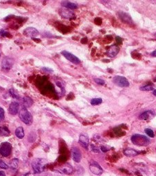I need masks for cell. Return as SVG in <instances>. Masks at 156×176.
I'll use <instances>...</instances> for the list:
<instances>
[{
  "mask_svg": "<svg viewBox=\"0 0 156 176\" xmlns=\"http://www.w3.org/2000/svg\"><path fill=\"white\" fill-rule=\"evenodd\" d=\"M19 118L25 124L30 125L32 123V116L31 114L27 110V108L22 107L19 112Z\"/></svg>",
  "mask_w": 156,
  "mask_h": 176,
  "instance_id": "3",
  "label": "cell"
},
{
  "mask_svg": "<svg viewBox=\"0 0 156 176\" xmlns=\"http://www.w3.org/2000/svg\"><path fill=\"white\" fill-rule=\"evenodd\" d=\"M131 142L133 144L137 145L140 146V147H146L149 145L150 140L145 136L140 134H135L132 136L131 137Z\"/></svg>",
  "mask_w": 156,
  "mask_h": 176,
  "instance_id": "1",
  "label": "cell"
},
{
  "mask_svg": "<svg viewBox=\"0 0 156 176\" xmlns=\"http://www.w3.org/2000/svg\"><path fill=\"white\" fill-rule=\"evenodd\" d=\"M46 165V162L44 159L37 158L33 160L32 162V168L35 173H40L44 171Z\"/></svg>",
  "mask_w": 156,
  "mask_h": 176,
  "instance_id": "2",
  "label": "cell"
},
{
  "mask_svg": "<svg viewBox=\"0 0 156 176\" xmlns=\"http://www.w3.org/2000/svg\"><path fill=\"white\" fill-rule=\"evenodd\" d=\"M59 14L62 17L66 19H72L74 17V12L71 11V10H69V9H61L60 11H59Z\"/></svg>",
  "mask_w": 156,
  "mask_h": 176,
  "instance_id": "15",
  "label": "cell"
},
{
  "mask_svg": "<svg viewBox=\"0 0 156 176\" xmlns=\"http://www.w3.org/2000/svg\"><path fill=\"white\" fill-rule=\"evenodd\" d=\"M0 118L3 119L4 118V111L1 107H0Z\"/></svg>",
  "mask_w": 156,
  "mask_h": 176,
  "instance_id": "31",
  "label": "cell"
},
{
  "mask_svg": "<svg viewBox=\"0 0 156 176\" xmlns=\"http://www.w3.org/2000/svg\"><path fill=\"white\" fill-rule=\"evenodd\" d=\"M155 113L153 110H148V111H146L141 114L140 116H139V118L142 120V121H148V120L153 118L155 116Z\"/></svg>",
  "mask_w": 156,
  "mask_h": 176,
  "instance_id": "11",
  "label": "cell"
},
{
  "mask_svg": "<svg viewBox=\"0 0 156 176\" xmlns=\"http://www.w3.org/2000/svg\"><path fill=\"white\" fill-rule=\"evenodd\" d=\"M61 6L64 8H66L69 10H74V9L77 8V5L76 3L70 2L68 1H61Z\"/></svg>",
  "mask_w": 156,
  "mask_h": 176,
  "instance_id": "18",
  "label": "cell"
},
{
  "mask_svg": "<svg viewBox=\"0 0 156 176\" xmlns=\"http://www.w3.org/2000/svg\"><path fill=\"white\" fill-rule=\"evenodd\" d=\"M59 171L61 172V173L70 175V174L72 173V172H73V168L69 164H65L59 168Z\"/></svg>",
  "mask_w": 156,
  "mask_h": 176,
  "instance_id": "14",
  "label": "cell"
},
{
  "mask_svg": "<svg viewBox=\"0 0 156 176\" xmlns=\"http://www.w3.org/2000/svg\"><path fill=\"white\" fill-rule=\"evenodd\" d=\"M154 88H155V87H154L153 85H146L141 87L140 88V89L144 91H153Z\"/></svg>",
  "mask_w": 156,
  "mask_h": 176,
  "instance_id": "23",
  "label": "cell"
},
{
  "mask_svg": "<svg viewBox=\"0 0 156 176\" xmlns=\"http://www.w3.org/2000/svg\"><path fill=\"white\" fill-rule=\"evenodd\" d=\"M123 153L127 157H133L138 155L140 152L133 149H125L123 151Z\"/></svg>",
  "mask_w": 156,
  "mask_h": 176,
  "instance_id": "19",
  "label": "cell"
},
{
  "mask_svg": "<svg viewBox=\"0 0 156 176\" xmlns=\"http://www.w3.org/2000/svg\"><path fill=\"white\" fill-rule=\"evenodd\" d=\"M18 162H19L18 159H13V160H12V162H10L11 167L13 168V169H15L18 166Z\"/></svg>",
  "mask_w": 156,
  "mask_h": 176,
  "instance_id": "26",
  "label": "cell"
},
{
  "mask_svg": "<svg viewBox=\"0 0 156 176\" xmlns=\"http://www.w3.org/2000/svg\"><path fill=\"white\" fill-rule=\"evenodd\" d=\"M113 81L116 85L120 87H128L130 85L129 82L124 76H116L113 78Z\"/></svg>",
  "mask_w": 156,
  "mask_h": 176,
  "instance_id": "4",
  "label": "cell"
},
{
  "mask_svg": "<svg viewBox=\"0 0 156 176\" xmlns=\"http://www.w3.org/2000/svg\"><path fill=\"white\" fill-rule=\"evenodd\" d=\"M33 103V101L32 100V98H30L29 96H24L23 98V104L24 107L28 108L31 107Z\"/></svg>",
  "mask_w": 156,
  "mask_h": 176,
  "instance_id": "20",
  "label": "cell"
},
{
  "mask_svg": "<svg viewBox=\"0 0 156 176\" xmlns=\"http://www.w3.org/2000/svg\"><path fill=\"white\" fill-rule=\"evenodd\" d=\"M61 55L65 58H66V59H68V61H70V62H72V63H74V64H79L80 63H81V61H80V59L78 58L77 57H76L75 55H74L73 54L70 53V52H68V51H62L61 52Z\"/></svg>",
  "mask_w": 156,
  "mask_h": 176,
  "instance_id": "6",
  "label": "cell"
},
{
  "mask_svg": "<svg viewBox=\"0 0 156 176\" xmlns=\"http://www.w3.org/2000/svg\"><path fill=\"white\" fill-rule=\"evenodd\" d=\"M103 102V100L101 98H93L91 100V104L92 105H98L101 104Z\"/></svg>",
  "mask_w": 156,
  "mask_h": 176,
  "instance_id": "24",
  "label": "cell"
},
{
  "mask_svg": "<svg viewBox=\"0 0 156 176\" xmlns=\"http://www.w3.org/2000/svg\"><path fill=\"white\" fill-rule=\"evenodd\" d=\"M24 35L28 37H30V38L34 39L35 37H36L39 35V33L37 30L36 28L32 27H28L27 28H26L23 31Z\"/></svg>",
  "mask_w": 156,
  "mask_h": 176,
  "instance_id": "10",
  "label": "cell"
},
{
  "mask_svg": "<svg viewBox=\"0 0 156 176\" xmlns=\"http://www.w3.org/2000/svg\"><path fill=\"white\" fill-rule=\"evenodd\" d=\"M94 81H95L96 83L98 84V85H103L105 83V80L101 79V78H95V79H94Z\"/></svg>",
  "mask_w": 156,
  "mask_h": 176,
  "instance_id": "29",
  "label": "cell"
},
{
  "mask_svg": "<svg viewBox=\"0 0 156 176\" xmlns=\"http://www.w3.org/2000/svg\"><path fill=\"white\" fill-rule=\"evenodd\" d=\"M0 176H6V174L4 172L0 171Z\"/></svg>",
  "mask_w": 156,
  "mask_h": 176,
  "instance_id": "34",
  "label": "cell"
},
{
  "mask_svg": "<svg viewBox=\"0 0 156 176\" xmlns=\"http://www.w3.org/2000/svg\"><path fill=\"white\" fill-rule=\"evenodd\" d=\"M153 94L154 95V96H156V89H154L153 91Z\"/></svg>",
  "mask_w": 156,
  "mask_h": 176,
  "instance_id": "36",
  "label": "cell"
},
{
  "mask_svg": "<svg viewBox=\"0 0 156 176\" xmlns=\"http://www.w3.org/2000/svg\"><path fill=\"white\" fill-rule=\"evenodd\" d=\"M80 145L82 146L83 147H84L85 149H87L89 145V138L87 137L85 135H81L79 137V140Z\"/></svg>",
  "mask_w": 156,
  "mask_h": 176,
  "instance_id": "17",
  "label": "cell"
},
{
  "mask_svg": "<svg viewBox=\"0 0 156 176\" xmlns=\"http://www.w3.org/2000/svg\"><path fill=\"white\" fill-rule=\"evenodd\" d=\"M119 52V47L116 45L111 46L107 51V55L109 57H115Z\"/></svg>",
  "mask_w": 156,
  "mask_h": 176,
  "instance_id": "13",
  "label": "cell"
},
{
  "mask_svg": "<svg viewBox=\"0 0 156 176\" xmlns=\"http://www.w3.org/2000/svg\"><path fill=\"white\" fill-rule=\"evenodd\" d=\"M43 70L45 71V72H53L52 70H51V69H50V68H46V67H43Z\"/></svg>",
  "mask_w": 156,
  "mask_h": 176,
  "instance_id": "32",
  "label": "cell"
},
{
  "mask_svg": "<svg viewBox=\"0 0 156 176\" xmlns=\"http://www.w3.org/2000/svg\"><path fill=\"white\" fill-rule=\"evenodd\" d=\"M11 151H12V145L10 143H3L0 146V154L3 155V157H8L10 155Z\"/></svg>",
  "mask_w": 156,
  "mask_h": 176,
  "instance_id": "5",
  "label": "cell"
},
{
  "mask_svg": "<svg viewBox=\"0 0 156 176\" xmlns=\"http://www.w3.org/2000/svg\"><path fill=\"white\" fill-rule=\"evenodd\" d=\"M19 109V104L17 102H12L9 106L8 112L12 115H16L18 113Z\"/></svg>",
  "mask_w": 156,
  "mask_h": 176,
  "instance_id": "16",
  "label": "cell"
},
{
  "mask_svg": "<svg viewBox=\"0 0 156 176\" xmlns=\"http://www.w3.org/2000/svg\"><path fill=\"white\" fill-rule=\"evenodd\" d=\"M10 132L6 127H0V136H8Z\"/></svg>",
  "mask_w": 156,
  "mask_h": 176,
  "instance_id": "22",
  "label": "cell"
},
{
  "mask_svg": "<svg viewBox=\"0 0 156 176\" xmlns=\"http://www.w3.org/2000/svg\"><path fill=\"white\" fill-rule=\"evenodd\" d=\"M15 135L17 136V137L20 138V139L23 138L24 137V131L23 127H17L15 130Z\"/></svg>",
  "mask_w": 156,
  "mask_h": 176,
  "instance_id": "21",
  "label": "cell"
},
{
  "mask_svg": "<svg viewBox=\"0 0 156 176\" xmlns=\"http://www.w3.org/2000/svg\"><path fill=\"white\" fill-rule=\"evenodd\" d=\"M0 57H1V54H0Z\"/></svg>",
  "mask_w": 156,
  "mask_h": 176,
  "instance_id": "37",
  "label": "cell"
},
{
  "mask_svg": "<svg viewBox=\"0 0 156 176\" xmlns=\"http://www.w3.org/2000/svg\"><path fill=\"white\" fill-rule=\"evenodd\" d=\"M72 158L74 162H80L81 160V151H79V149L78 148H72Z\"/></svg>",
  "mask_w": 156,
  "mask_h": 176,
  "instance_id": "12",
  "label": "cell"
},
{
  "mask_svg": "<svg viewBox=\"0 0 156 176\" xmlns=\"http://www.w3.org/2000/svg\"><path fill=\"white\" fill-rule=\"evenodd\" d=\"M13 64H14V61L12 58L6 57L2 60V62H1V67H2L3 70H9L12 68Z\"/></svg>",
  "mask_w": 156,
  "mask_h": 176,
  "instance_id": "9",
  "label": "cell"
},
{
  "mask_svg": "<svg viewBox=\"0 0 156 176\" xmlns=\"http://www.w3.org/2000/svg\"><path fill=\"white\" fill-rule=\"evenodd\" d=\"M25 176H39V173H29L26 174V175Z\"/></svg>",
  "mask_w": 156,
  "mask_h": 176,
  "instance_id": "33",
  "label": "cell"
},
{
  "mask_svg": "<svg viewBox=\"0 0 156 176\" xmlns=\"http://www.w3.org/2000/svg\"><path fill=\"white\" fill-rule=\"evenodd\" d=\"M9 92H10V95L13 97V98H17V99L19 98V94L17 92V91L14 90V89H10V90H9Z\"/></svg>",
  "mask_w": 156,
  "mask_h": 176,
  "instance_id": "25",
  "label": "cell"
},
{
  "mask_svg": "<svg viewBox=\"0 0 156 176\" xmlns=\"http://www.w3.org/2000/svg\"><path fill=\"white\" fill-rule=\"evenodd\" d=\"M90 170L93 174L96 175H101L103 172V170L101 166L94 161L91 162V164H90Z\"/></svg>",
  "mask_w": 156,
  "mask_h": 176,
  "instance_id": "7",
  "label": "cell"
},
{
  "mask_svg": "<svg viewBox=\"0 0 156 176\" xmlns=\"http://www.w3.org/2000/svg\"><path fill=\"white\" fill-rule=\"evenodd\" d=\"M0 168H3V169H7V168H8V166L4 162H3L2 160H0Z\"/></svg>",
  "mask_w": 156,
  "mask_h": 176,
  "instance_id": "30",
  "label": "cell"
},
{
  "mask_svg": "<svg viewBox=\"0 0 156 176\" xmlns=\"http://www.w3.org/2000/svg\"><path fill=\"white\" fill-rule=\"evenodd\" d=\"M118 17L120 18V19L121 20L122 22H124V23L129 24V25H131V24H133L131 17L127 12L120 11V12H118Z\"/></svg>",
  "mask_w": 156,
  "mask_h": 176,
  "instance_id": "8",
  "label": "cell"
},
{
  "mask_svg": "<svg viewBox=\"0 0 156 176\" xmlns=\"http://www.w3.org/2000/svg\"><path fill=\"white\" fill-rule=\"evenodd\" d=\"M144 132H145L146 134L151 138H153L154 136H155V135H154L153 131L151 130V129H145V130H144Z\"/></svg>",
  "mask_w": 156,
  "mask_h": 176,
  "instance_id": "27",
  "label": "cell"
},
{
  "mask_svg": "<svg viewBox=\"0 0 156 176\" xmlns=\"http://www.w3.org/2000/svg\"><path fill=\"white\" fill-rule=\"evenodd\" d=\"M152 56H153V57H156V50H155V51H153V52H152Z\"/></svg>",
  "mask_w": 156,
  "mask_h": 176,
  "instance_id": "35",
  "label": "cell"
},
{
  "mask_svg": "<svg viewBox=\"0 0 156 176\" xmlns=\"http://www.w3.org/2000/svg\"><path fill=\"white\" fill-rule=\"evenodd\" d=\"M0 35L2 37H11V35L8 32H7L6 30H1L0 31Z\"/></svg>",
  "mask_w": 156,
  "mask_h": 176,
  "instance_id": "28",
  "label": "cell"
}]
</instances>
